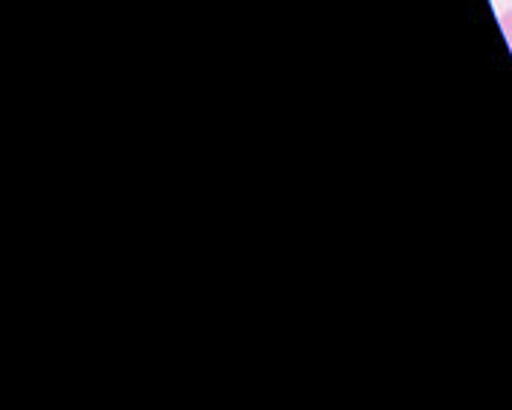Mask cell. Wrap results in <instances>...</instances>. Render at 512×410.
Masks as SVG:
<instances>
[{"label": "cell", "mask_w": 512, "mask_h": 410, "mask_svg": "<svg viewBox=\"0 0 512 410\" xmlns=\"http://www.w3.org/2000/svg\"><path fill=\"white\" fill-rule=\"evenodd\" d=\"M501 30H504V39L512 47V9L510 12H501Z\"/></svg>", "instance_id": "1"}]
</instances>
